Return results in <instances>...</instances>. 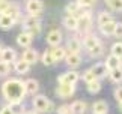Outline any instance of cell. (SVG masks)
I'll return each instance as SVG.
<instances>
[{"label": "cell", "mask_w": 122, "mask_h": 114, "mask_svg": "<svg viewBox=\"0 0 122 114\" xmlns=\"http://www.w3.org/2000/svg\"><path fill=\"white\" fill-rule=\"evenodd\" d=\"M2 92H3V96L11 104H20L26 96L24 83L18 78H11L8 81H5L2 86Z\"/></svg>", "instance_id": "1"}, {"label": "cell", "mask_w": 122, "mask_h": 114, "mask_svg": "<svg viewBox=\"0 0 122 114\" xmlns=\"http://www.w3.org/2000/svg\"><path fill=\"white\" fill-rule=\"evenodd\" d=\"M41 30H42L41 21L36 17L24 18V21H23V32L29 33V35H32V36H35V35H39Z\"/></svg>", "instance_id": "2"}, {"label": "cell", "mask_w": 122, "mask_h": 114, "mask_svg": "<svg viewBox=\"0 0 122 114\" xmlns=\"http://www.w3.org/2000/svg\"><path fill=\"white\" fill-rule=\"evenodd\" d=\"M33 107L38 113H50L53 111V102L48 98L42 96V95H36L33 98Z\"/></svg>", "instance_id": "3"}, {"label": "cell", "mask_w": 122, "mask_h": 114, "mask_svg": "<svg viewBox=\"0 0 122 114\" xmlns=\"http://www.w3.org/2000/svg\"><path fill=\"white\" fill-rule=\"evenodd\" d=\"M26 11L29 12L30 17H38L44 11V3H42V0H27Z\"/></svg>", "instance_id": "4"}, {"label": "cell", "mask_w": 122, "mask_h": 114, "mask_svg": "<svg viewBox=\"0 0 122 114\" xmlns=\"http://www.w3.org/2000/svg\"><path fill=\"white\" fill-rule=\"evenodd\" d=\"M92 26V17H91V12L86 11L84 14L77 17V30L80 32H87Z\"/></svg>", "instance_id": "5"}, {"label": "cell", "mask_w": 122, "mask_h": 114, "mask_svg": "<svg viewBox=\"0 0 122 114\" xmlns=\"http://www.w3.org/2000/svg\"><path fill=\"white\" fill-rule=\"evenodd\" d=\"M56 93L59 98H71L76 93V84H59L56 89Z\"/></svg>", "instance_id": "6"}, {"label": "cell", "mask_w": 122, "mask_h": 114, "mask_svg": "<svg viewBox=\"0 0 122 114\" xmlns=\"http://www.w3.org/2000/svg\"><path fill=\"white\" fill-rule=\"evenodd\" d=\"M57 81L59 84H76L78 81V72L77 71H68L63 75H60Z\"/></svg>", "instance_id": "7"}, {"label": "cell", "mask_w": 122, "mask_h": 114, "mask_svg": "<svg viewBox=\"0 0 122 114\" xmlns=\"http://www.w3.org/2000/svg\"><path fill=\"white\" fill-rule=\"evenodd\" d=\"M21 57H23L21 60H24L26 63H29V65L36 63V62H38V59H39L38 51L33 50V48H26L24 51H23V56H21Z\"/></svg>", "instance_id": "8"}, {"label": "cell", "mask_w": 122, "mask_h": 114, "mask_svg": "<svg viewBox=\"0 0 122 114\" xmlns=\"http://www.w3.org/2000/svg\"><path fill=\"white\" fill-rule=\"evenodd\" d=\"M60 41H62V33H60V30H51V32H48V35H47V44H48V45L57 47L60 44Z\"/></svg>", "instance_id": "9"}, {"label": "cell", "mask_w": 122, "mask_h": 114, "mask_svg": "<svg viewBox=\"0 0 122 114\" xmlns=\"http://www.w3.org/2000/svg\"><path fill=\"white\" fill-rule=\"evenodd\" d=\"M32 41H33V36L29 35V33H26V32H23L17 36V44L20 47H23V48H29Z\"/></svg>", "instance_id": "10"}, {"label": "cell", "mask_w": 122, "mask_h": 114, "mask_svg": "<svg viewBox=\"0 0 122 114\" xmlns=\"http://www.w3.org/2000/svg\"><path fill=\"white\" fill-rule=\"evenodd\" d=\"M91 71L93 72V75H95V78H97V80H100V78H102V77H106L107 72H109V69L106 68V65H104V63H97V65H93L92 68H91Z\"/></svg>", "instance_id": "11"}, {"label": "cell", "mask_w": 122, "mask_h": 114, "mask_svg": "<svg viewBox=\"0 0 122 114\" xmlns=\"http://www.w3.org/2000/svg\"><path fill=\"white\" fill-rule=\"evenodd\" d=\"M24 89H26V95H36L39 90V83L36 80L30 78L24 83Z\"/></svg>", "instance_id": "12"}, {"label": "cell", "mask_w": 122, "mask_h": 114, "mask_svg": "<svg viewBox=\"0 0 122 114\" xmlns=\"http://www.w3.org/2000/svg\"><path fill=\"white\" fill-rule=\"evenodd\" d=\"M15 50L12 48H3L2 50V56H0V60L6 62V63H12V62H15Z\"/></svg>", "instance_id": "13"}, {"label": "cell", "mask_w": 122, "mask_h": 114, "mask_svg": "<svg viewBox=\"0 0 122 114\" xmlns=\"http://www.w3.org/2000/svg\"><path fill=\"white\" fill-rule=\"evenodd\" d=\"M65 60H66V65L71 66V68H77L81 63V57L78 56V53H69L65 57Z\"/></svg>", "instance_id": "14"}, {"label": "cell", "mask_w": 122, "mask_h": 114, "mask_svg": "<svg viewBox=\"0 0 122 114\" xmlns=\"http://www.w3.org/2000/svg\"><path fill=\"white\" fill-rule=\"evenodd\" d=\"M14 24H15V20H14L12 17L6 15V14H0V28L8 30V28H11Z\"/></svg>", "instance_id": "15"}, {"label": "cell", "mask_w": 122, "mask_h": 114, "mask_svg": "<svg viewBox=\"0 0 122 114\" xmlns=\"http://www.w3.org/2000/svg\"><path fill=\"white\" fill-rule=\"evenodd\" d=\"M93 114H107L109 113V105L106 101H97L93 104Z\"/></svg>", "instance_id": "16"}, {"label": "cell", "mask_w": 122, "mask_h": 114, "mask_svg": "<svg viewBox=\"0 0 122 114\" xmlns=\"http://www.w3.org/2000/svg\"><path fill=\"white\" fill-rule=\"evenodd\" d=\"M100 44V41H98V38L97 36H93V35H86L84 36V39H83V45H84V48H86L87 51L89 50H92L95 45Z\"/></svg>", "instance_id": "17"}, {"label": "cell", "mask_w": 122, "mask_h": 114, "mask_svg": "<svg viewBox=\"0 0 122 114\" xmlns=\"http://www.w3.org/2000/svg\"><path fill=\"white\" fill-rule=\"evenodd\" d=\"M106 68L109 69V71H112V69H116V68H119L121 66V62H119V57H116V56H113V54H110L109 57L106 59Z\"/></svg>", "instance_id": "18"}, {"label": "cell", "mask_w": 122, "mask_h": 114, "mask_svg": "<svg viewBox=\"0 0 122 114\" xmlns=\"http://www.w3.org/2000/svg\"><path fill=\"white\" fill-rule=\"evenodd\" d=\"M69 108H71L72 114H83L84 111H86V102L76 101V102H72L71 105H69Z\"/></svg>", "instance_id": "19"}, {"label": "cell", "mask_w": 122, "mask_h": 114, "mask_svg": "<svg viewBox=\"0 0 122 114\" xmlns=\"http://www.w3.org/2000/svg\"><path fill=\"white\" fill-rule=\"evenodd\" d=\"M14 68H15V71L20 75H24V74H27L30 71V65L26 63L24 60H20V62H15V66H14Z\"/></svg>", "instance_id": "20"}, {"label": "cell", "mask_w": 122, "mask_h": 114, "mask_svg": "<svg viewBox=\"0 0 122 114\" xmlns=\"http://www.w3.org/2000/svg\"><path fill=\"white\" fill-rule=\"evenodd\" d=\"M63 26L68 28V30H77V17L74 15H68L63 20Z\"/></svg>", "instance_id": "21"}, {"label": "cell", "mask_w": 122, "mask_h": 114, "mask_svg": "<svg viewBox=\"0 0 122 114\" xmlns=\"http://www.w3.org/2000/svg\"><path fill=\"white\" fill-rule=\"evenodd\" d=\"M51 54H53L56 62H59V60H63L65 57H66V51H65V48H62V47H54V50L51 51Z\"/></svg>", "instance_id": "22"}, {"label": "cell", "mask_w": 122, "mask_h": 114, "mask_svg": "<svg viewBox=\"0 0 122 114\" xmlns=\"http://www.w3.org/2000/svg\"><path fill=\"white\" fill-rule=\"evenodd\" d=\"M115 26H116V23L110 21L104 26H100V30H101V33H104L106 36H110V35H113V32H115Z\"/></svg>", "instance_id": "23"}, {"label": "cell", "mask_w": 122, "mask_h": 114, "mask_svg": "<svg viewBox=\"0 0 122 114\" xmlns=\"http://www.w3.org/2000/svg\"><path fill=\"white\" fill-rule=\"evenodd\" d=\"M110 80L113 83H122V68L121 66L110 71Z\"/></svg>", "instance_id": "24"}, {"label": "cell", "mask_w": 122, "mask_h": 114, "mask_svg": "<svg viewBox=\"0 0 122 114\" xmlns=\"http://www.w3.org/2000/svg\"><path fill=\"white\" fill-rule=\"evenodd\" d=\"M100 90H101V83L98 80H93V81L87 83V92L91 95H97Z\"/></svg>", "instance_id": "25"}, {"label": "cell", "mask_w": 122, "mask_h": 114, "mask_svg": "<svg viewBox=\"0 0 122 114\" xmlns=\"http://www.w3.org/2000/svg\"><path fill=\"white\" fill-rule=\"evenodd\" d=\"M5 14L9 15V17H12L14 20L17 21V18L20 17V9H18V6H17L15 3H11V5H9V8H8V11L5 12Z\"/></svg>", "instance_id": "26"}, {"label": "cell", "mask_w": 122, "mask_h": 114, "mask_svg": "<svg viewBox=\"0 0 122 114\" xmlns=\"http://www.w3.org/2000/svg\"><path fill=\"white\" fill-rule=\"evenodd\" d=\"M41 60H42V63H44L45 66H53V65L56 63L54 57H53V54H51V51H45V53L42 54Z\"/></svg>", "instance_id": "27"}, {"label": "cell", "mask_w": 122, "mask_h": 114, "mask_svg": "<svg viewBox=\"0 0 122 114\" xmlns=\"http://www.w3.org/2000/svg\"><path fill=\"white\" fill-rule=\"evenodd\" d=\"M68 48L71 53H78V51L81 50V44H80V41L77 39V38H74V39H69L68 42Z\"/></svg>", "instance_id": "28"}, {"label": "cell", "mask_w": 122, "mask_h": 114, "mask_svg": "<svg viewBox=\"0 0 122 114\" xmlns=\"http://www.w3.org/2000/svg\"><path fill=\"white\" fill-rule=\"evenodd\" d=\"M110 21H113V18H112V15L109 12H100L98 14V24L100 26H104Z\"/></svg>", "instance_id": "29"}, {"label": "cell", "mask_w": 122, "mask_h": 114, "mask_svg": "<svg viewBox=\"0 0 122 114\" xmlns=\"http://www.w3.org/2000/svg\"><path fill=\"white\" fill-rule=\"evenodd\" d=\"M81 9V6L78 3H68L66 5V12L69 14V15H74V17H77V14L78 11Z\"/></svg>", "instance_id": "30"}, {"label": "cell", "mask_w": 122, "mask_h": 114, "mask_svg": "<svg viewBox=\"0 0 122 114\" xmlns=\"http://www.w3.org/2000/svg\"><path fill=\"white\" fill-rule=\"evenodd\" d=\"M102 53H104V47H102L101 44L95 45L92 50H89V54H91V57H100Z\"/></svg>", "instance_id": "31"}, {"label": "cell", "mask_w": 122, "mask_h": 114, "mask_svg": "<svg viewBox=\"0 0 122 114\" xmlns=\"http://www.w3.org/2000/svg\"><path fill=\"white\" fill-rule=\"evenodd\" d=\"M11 72V63H6V62L0 60V77H5Z\"/></svg>", "instance_id": "32"}, {"label": "cell", "mask_w": 122, "mask_h": 114, "mask_svg": "<svg viewBox=\"0 0 122 114\" xmlns=\"http://www.w3.org/2000/svg\"><path fill=\"white\" fill-rule=\"evenodd\" d=\"M112 54L116 57L122 56V42H116V44L112 45Z\"/></svg>", "instance_id": "33"}, {"label": "cell", "mask_w": 122, "mask_h": 114, "mask_svg": "<svg viewBox=\"0 0 122 114\" xmlns=\"http://www.w3.org/2000/svg\"><path fill=\"white\" fill-rule=\"evenodd\" d=\"M81 78H83V81H86V84H87V83H91V81H93V80H97V78H95V75H93V72H92L91 69H87L86 72L81 75Z\"/></svg>", "instance_id": "34"}, {"label": "cell", "mask_w": 122, "mask_h": 114, "mask_svg": "<svg viewBox=\"0 0 122 114\" xmlns=\"http://www.w3.org/2000/svg\"><path fill=\"white\" fill-rule=\"evenodd\" d=\"M109 6L113 9V11H118V12H122V0H113Z\"/></svg>", "instance_id": "35"}, {"label": "cell", "mask_w": 122, "mask_h": 114, "mask_svg": "<svg viewBox=\"0 0 122 114\" xmlns=\"http://www.w3.org/2000/svg\"><path fill=\"white\" fill-rule=\"evenodd\" d=\"M113 36H116L118 39H122V24H121V23H116V26H115V32H113Z\"/></svg>", "instance_id": "36"}, {"label": "cell", "mask_w": 122, "mask_h": 114, "mask_svg": "<svg viewBox=\"0 0 122 114\" xmlns=\"http://www.w3.org/2000/svg\"><path fill=\"white\" fill-rule=\"evenodd\" d=\"M11 110L14 111V114H24L23 113V105H21V102L20 104H11Z\"/></svg>", "instance_id": "37"}, {"label": "cell", "mask_w": 122, "mask_h": 114, "mask_svg": "<svg viewBox=\"0 0 122 114\" xmlns=\"http://www.w3.org/2000/svg\"><path fill=\"white\" fill-rule=\"evenodd\" d=\"M9 5H11V2L9 0H0V14H5L8 11Z\"/></svg>", "instance_id": "38"}, {"label": "cell", "mask_w": 122, "mask_h": 114, "mask_svg": "<svg viewBox=\"0 0 122 114\" xmlns=\"http://www.w3.org/2000/svg\"><path fill=\"white\" fill-rule=\"evenodd\" d=\"M77 3L80 5L81 8H84V6L89 8V6H92V5H95V3H97V0H78Z\"/></svg>", "instance_id": "39"}, {"label": "cell", "mask_w": 122, "mask_h": 114, "mask_svg": "<svg viewBox=\"0 0 122 114\" xmlns=\"http://www.w3.org/2000/svg\"><path fill=\"white\" fill-rule=\"evenodd\" d=\"M59 114H72L71 113V108H69V105H63V107H60L59 110H57Z\"/></svg>", "instance_id": "40"}, {"label": "cell", "mask_w": 122, "mask_h": 114, "mask_svg": "<svg viewBox=\"0 0 122 114\" xmlns=\"http://www.w3.org/2000/svg\"><path fill=\"white\" fill-rule=\"evenodd\" d=\"M115 98H116V101H118V102H122V86L115 90Z\"/></svg>", "instance_id": "41"}, {"label": "cell", "mask_w": 122, "mask_h": 114, "mask_svg": "<svg viewBox=\"0 0 122 114\" xmlns=\"http://www.w3.org/2000/svg\"><path fill=\"white\" fill-rule=\"evenodd\" d=\"M0 114H14V111L11 110V107H9V105H5L2 110H0Z\"/></svg>", "instance_id": "42"}, {"label": "cell", "mask_w": 122, "mask_h": 114, "mask_svg": "<svg viewBox=\"0 0 122 114\" xmlns=\"http://www.w3.org/2000/svg\"><path fill=\"white\" fill-rule=\"evenodd\" d=\"M24 114H38L36 111H27V113H24Z\"/></svg>", "instance_id": "43"}, {"label": "cell", "mask_w": 122, "mask_h": 114, "mask_svg": "<svg viewBox=\"0 0 122 114\" xmlns=\"http://www.w3.org/2000/svg\"><path fill=\"white\" fill-rule=\"evenodd\" d=\"M104 2H106V3H107V5H110V3H112V2H113V0H104Z\"/></svg>", "instance_id": "44"}, {"label": "cell", "mask_w": 122, "mask_h": 114, "mask_svg": "<svg viewBox=\"0 0 122 114\" xmlns=\"http://www.w3.org/2000/svg\"><path fill=\"white\" fill-rule=\"evenodd\" d=\"M119 111L122 113V102H119Z\"/></svg>", "instance_id": "45"}, {"label": "cell", "mask_w": 122, "mask_h": 114, "mask_svg": "<svg viewBox=\"0 0 122 114\" xmlns=\"http://www.w3.org/2000/svg\"><path fill=\"white\" fill-rule=\"evenodd\" d=\"M119 62H121V66H122V56L119 57Z\"/></svg>", "instance_id": "46"}, {"label": "cell", "mask_w": 122, "mask_h": 114, "mask_svg": "<svg viewBox=\"0 0 122 114\" xmlns=\"http://www.w3.org/2000/svg\"><path fill=\"white\" fill-rule=\"evenodd\" d=\"M2 50H3V48H2V47H0V56H2Z\"/></svg>", "instance_id": "47"}]
</instances>
